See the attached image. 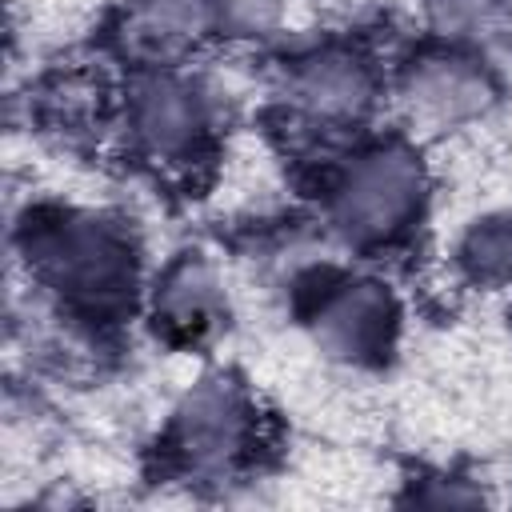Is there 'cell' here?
Listing matches in <instances>:
<instances>
[{"mask_svg":"<svg viewBox=\"0 0 512 512\" xmlns=\"http://www.w3.org/2000/svg\"><path fill=\"white\" fill-rule=\"evenodd\" d=\"M28 280H36L76 320H120L136 296V252L128 236L76 208H52L28 216L24 228Z\"/></svg>","mask_w":512,"mask_h":512,"instance_id":"1","label":"cell"},{"mask_svg":"<svg viewBox=\"0 0 512 512\" xmlns=\"http://www.w3.org/2000/svg\"><path fill=\"white\" fill-rule=\"evenodd\" d=\"M424 164L400 144L356 156L332 188V224L356 248H380L408 232L424 208Z\"/></svg>","mask_w":512,"mask_h":512,"instance_id":"2","label":"cell"},{"mask_svg":"<svg viewBox=\"0 0 512 512\" xmlns=\"http://www.w3.org/2000/svg\"><path fill=\"white\" fill-rule=\"evenodd\" d=\"M260 412L244 384L228 376L200 380L168 420V456L192 476H224L256 452Z\"/></svg>","mask_w":512,"mask_h":512,"instance_id":"3","label":"cell"},{"mask_svg":"<svg viewBox=\"0 0 512 512\" xmlns=\"http://www.w3.org/2000/svg\"><path fill=\"white\" fill-rule=\"evenodd\" d=\"M128 140L164 168L196 164L212 140L208 92L192 80L164 72H144L128 92Z\"/></svg>","mask_w":512,"mask_h":512,"instance_id":"4","label":"cell"},{"mask_svg":"<svg viewBox=\"0 0 512 512\" xmlns=\"http://www.w3.org/2000/svg\"><path fill=\"white\" fill-rule=\"evenodd\" d=\"M308 324L328 356L364 364L388 352L396 332V304L376 280H340L320 288Z\"/></svg>","mask_w":512,"mask_h":512,"instance_id":"5","label":"cell"},{"mask_svg":"<svg viewBox=\"0 0 512 512\" xmlns=\"http://www.w3.org/2000/svg\"><path fill=\"white\" fill-rule=\"evenodd\" d=\"M208 0H140L116 24V48L144 72L176 68L212 32Z\"/></svg>","mask_w":512,"mask_h":512,"instance_id":"6","label":"cell"},{"mask_svg":"<svg viewBox=\"0 0 512 512\" xmlns=\"http://www.w3.org/2000/svg\"><path fill=\"white\" fill-rule=\"evenodd\" d=\"M220 312H224V288L204 260L180 256L160 272L152 292V316L168 340L176 344L204 340L208 332H216Z\"/></svg>","mask_w":512,"mask_h":512,"instance_id":"7","label":"cell"},{"mask_svg":"<svg viewBox=\"0 0 512 512\" xmlns=\"http://www.w3.org/2000/svg\"><path fill=\"white\" fill-rule=\"evenodd\" d=\"M292 100L312 124H348L372 104V72L352 52H320L292 76Z\"/></svg>","mask_w":512,"mask_h":512,"instance_id":"8","label":"cell"},{"mask_svg":"<svg viewBox=\"0 0 512 512\" xmlns=\"http://www.w3.org/2000/svg\"><path fill=\"white\" fill-rule=\"evenodd\" d=\"M492 88L484 80V72L472 60H424L416 64V72L408 76V100L420 116L440 120V124H456L476 116L488 104Z\"/></svg>","mask_w":512,"mask_h":512,"instance_id":"9","label":"cell"},{"mask_svg":"<svg viewBox=\"0 0 512 512\" xmlns=\"http://www.w3.org/2000/svg\"><path fill=\"white\" fill-rule=\"evenodd\" d=\"M456 260L472 284H484V288L512 284V212L476 220L464 232Z\"/></svg>","mask_w":512,"mask_h":512,"instance_id":"10","label":"cell"},{"mask_svg":"<svg viewBox=\"0 0 512 512\" xmlns=\"http://www.w3.org/2000/svg\"><path fill=\"white\" fill-rule=\"evenodd\" d=\"M212 24L240 32V36H260L264 28H272L284 12V0H208Z\"/></svg>","mask_w":512,"mask_h":512,"instance_id":"11","label":"cell"},{"mask_svg":"<svg viewBox=\"0 0 512 512\" xmlns=\"http://www.w3.org/2000/svg\"><path fill=\"white\" fill-rule=\"evenodd\" d=\"M436 24L444 36H468L472 28H484L496 12V0H432Z\"/></svg>","mask_w":512,"mask_h":512,"instance_id":"12","label":"cell"}]
</instances>
